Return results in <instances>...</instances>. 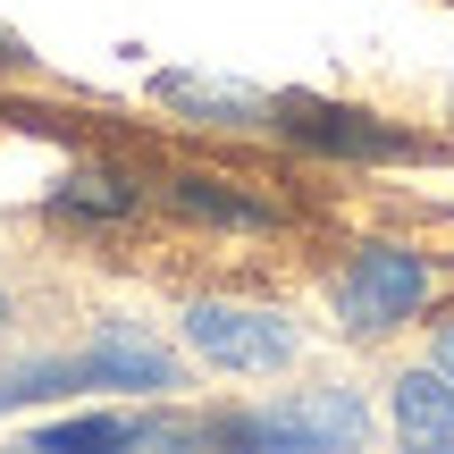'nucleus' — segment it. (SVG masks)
Returning a JSON list of instances; mask_svg holds the SVG:
<instances>
[{"label": "nucleus", "mask_w": 454, "mask_h": 454, "mask_svg": "<svg viewBox=\"0 0 454 454\" xmlns=\"http://www.w3.org/2000/svg\"><path fill=\"white\" fill-rule=\"evenodd\" d=\"M362 429H371L362 395H345V387H311V395H286V404H270V412L219 421V429H202V438H227V446H294V454H320V446H362Z\"/></svg>", "instance_id": "nucleus-1"}, {"label": "nucleus", "mask_w": 454, "mask_h": 454, "mask_svg": "<svg viewBox=\"0 0 454 454\" xmlns=\"http://www.w3.org/2000/svg\"><path fill=\"white\" fill-rule=\"evenodd\" d=\"M185 337H194L202 362L244 371V379H270V371L294 362V320L286 311H261V303H194L185 311Z\"/></svg>", "instance_id": "nucleus-2"}, {"label": "nucleus", "mask_w": 454, "mask_h": 454, "mask_svg": "<svg viewBox=\"0 0 454 454\" xmlns=\"http://www.w3.org/2000/svg\"><path fill=\"white\" fill-rule=\"evenodd\" d=\"M421 303H429V270H421L412 253H395V244L354 253V270L337 278V320L354 328V337H379V328L412 320Z\"/></svg>", "instance_id": "nucleus-3"}, {"label": "nucleus", "mask_w": 454, "mask_h": 454, "mask_svg": "<svg viewBox=\"0 0 454 454\" xmlns=\"http://www.w3.org/2000/svg\"><path fill=\"white\" fill-rule=\"evenodd\" d=\"M84 387L168 395V387H177V362H168V354H160L152 337H135V328H101V337L84 345Z\"/></svg>", "instance_id": "nucleus-4"}, {"label": "nucleus", "mask_w": 454, "mask_h": 454, "mask_svg": "<svg viewBox=\"0 0 454 454\" xmlns=\"http://www.w3.org/2000/svg\"><path fill=\"white\" fill-rule=\"evenodd\" d=\"M278 118H286L303 144H328V152H404L379 118H362V110H328V101H270Z\"/></svg>", "instance_id": "nucleus-5"}, {"label": "nucleus", "mask_w": 454, "mask_h": 454, "mask_svg": "<svg viewBox=\"0 0 454 454\" xmlns=\"http://www.w3.org/2000/svg\"><path fill=\"white\" fill-rule=\"evenodd\" d=\"M395 429L412 446H454V387L438 371H404L395 379Z\"/></svg>", "instance_id": "nucleus-6"}, {"label": "nucleus", "mask_w": 454, "mask_h": 454, "mask_svg": "<svg viewBox=\"0 0 454 454\" xmlns=\"http://www.w3.org/2000/svg\"><path fill=\"white\" fill-rule=\"evenodd\" d=\"M152 93L177 101V110H202L211 127H261V110H270L261 93H244V84H219V76H160Z\"/></svg>", "instance_id": "nucleus-7"}, {"label": "nucleus", "mask_w": 454, "mask_h": 454, "mask_svg": "<svg viewBox=\"0 0 454 454\" xmlns=\"http://www.w3.org/2000/svg\"><path fill=\"white\" fill-rule=\"evenodd\" d=\"M177 202H185V211H202V219H227V227H270V211H261V202L219 194V177H177Z\"/></svg>", "instance_id": "nucleus-8"}, {"label": "nucleus", "mask_w": 454, "mask_h": 454, "mask_svg": "<svg viewBox=\"0 0 454 454\" xmlns=\"http://www.w3.org/2000/svg\"><path fill=\"white\" fill-rule=\"evenodd\" d=\"M34 446H135V421H59Z\"/></svg>", "instance_id": "nucleus-9"}, {"label": "nucleus", "mask_w": 454, "mask_h": 454, "mask_svg": "<svg viewBox=\"0 0 454 454\" xmlns=\"http://www.w3.org/2000/svg\"><path fill=\"white\" fill-rule=\"evenodd\" d=\"M59 202H67V211H127L135 194H127V185H118V177H76V185H67Z\"/></svg>", "instance_id": "nucleus-10"}, {"label": "nucleus", "mask_w": 454, "mask_h": 454, "mask_svg": "<svg viewBox=\"0 0 454 454\" xmlns=\"http://www.w3.org/2000/svg\"><path fill=\"white\" fill-rule=\"evenodd\" d=\"M438 354H446V371H454V328H446V345H438Z\"/></svg>", "instance_id": "nucleus-11"}, {"label": "nucleus", "mask_w": 454, "mask_h": 454, "mask_svg": "<svg viewBox=\"0 0 454 454\" xmlns=\"http://www.w3.org/2000/svg\"><path fill=\"white\" fill-rule=\"evenodd\" d=\"M0 328H9V303H0Z\"/></svg>", "instance_id": "nucleus-12"}]
</instances>
